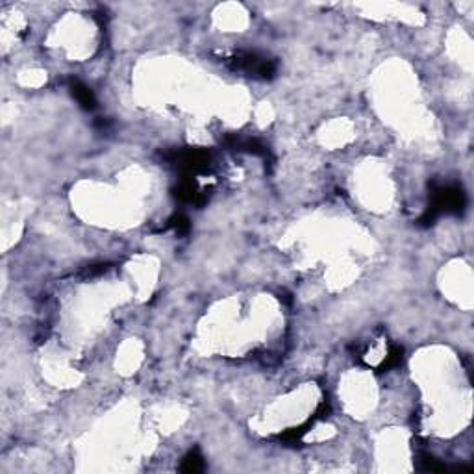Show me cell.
Instances as JSON below:
<instances>
[{
	"instance_id": "obj_1",
	"label": "cell",
	"mask_w": 474,
	"mask_h": 474,
	"mask_svg": "<svg viewBox=\"0 0 474 474\" xmlns=\"http://www.w3.org/2000/svg\"><path fill=\"white\" fill-rule=\"evenodd\" d=\"M202 469H204L202 458L196 454H189L187 460L183 461V465H182V471H185V473H198Z\"/></svg>"
}]
</instances>
